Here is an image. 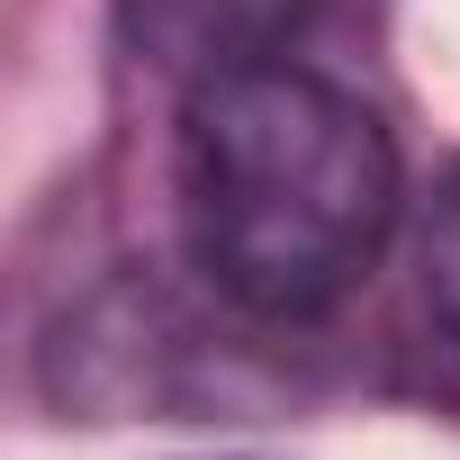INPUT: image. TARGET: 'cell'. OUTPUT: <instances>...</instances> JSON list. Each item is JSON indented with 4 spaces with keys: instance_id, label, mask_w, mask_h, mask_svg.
Segmentation results:
<instances>
[{
    "instance_id": "obj_1",
    "label": "cell",
    "mask_w": 460,
    "mask_h": 460,
    "mask_svg": "<svg viewBox=\"0 0 460 460\" xmlns=\"http://www.w3.org/2000/svg\"><path fill=\"white\" fill-rule=\"evenodd\" d=\"M181 226L244 316H325L397 226V145L298 64L217 73L181 109Z\"/></svg>"
},
{
    "instance_id": "obj_2",
    "label": "cell",
    "mask_w": 460,
    "mask_h": 460,
    "mask_svg": "<svg viewBox=\"0 0 460 460\" xmlns=\"http://www.w3.org/2000/svg\"><path fill=\"white\" fill-rule=\"evenodd\" d=\"M118 10H127V46L199 91L217 73L280 64V46L316 19V0H118Z\"/></svg>"
},
{
    "instance_id": "obj_3",
    "label": "cell",
    "mask_w": 460,
    "mask_h": 460,
    "mask_svg": "<svg viewBox=\"0 0 460 460\" xmlns=\"http://www.w3.org/2000/svg\"><path fill=\"white\" fill-rule=\"evenodd\" d=\"M424 298H433V316L460 334V181L442 190V208H433V226H424Z\"/></svg>"
}]
</instances>
